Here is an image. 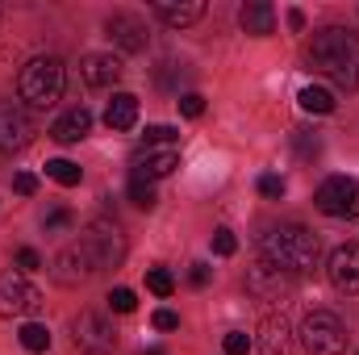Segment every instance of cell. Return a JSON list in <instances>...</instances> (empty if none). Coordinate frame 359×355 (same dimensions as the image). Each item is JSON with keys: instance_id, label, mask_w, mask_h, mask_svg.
<instances>
[{"instance_id": "cell-16", "label": "cell", "mask_w": 359, "mask_h": 355, "mask_svg": "<svg viewBox=\"0 0 359 355\" xmlns=\"http://www.w3.org/2000/svg\"><path fill=\"white\" fill-rule=\"evenodd\" d=\"M247 288H251L255 297H268V301H271V297H280V293L288 288V276H284V272H276L271 264H264V260H259V264L247 272Z\"/></svg>"}, {"instance_id": "cell-37", "label": "cell", "mask_w": 359, "mask_h": 355, "mask_svg": "<svg viewBox=\"0 0 359 355\" xmlns=\"http://www.w3.org/2000/svg\"><path fill=\"white\" fill-rule=\"evenodd\" d=\"M188 280H192L196 288H205V284H209V264H192L188 267Z\"/></svg>"}, {"instance_id": "cell-5", "label": "cell", "mask_w": 359, "mask_h": 355, "mask_svg": "<svg viewBox=\"0 0 359 355\" xmlns=\"http://www.w3.org/2000/svg\"><path fill=\"white\" fill-rule=\"evenodd\" d=\"M313 205L326 217H339V222L359 217V180L355 176H326L318 184V192H313Z\"/></svg>"}, {"instance_id": "cell-30", "label": "cell", "mask_w": 359, "mask_h": 355, "mask_svg": "<svg viewBox=\"0 0 359 355\" xmlns=\"http://www.w3.org/2000/svg\"><path fill=\"white\" fill-rule=\"evenodd\" d=\"M251 343H255V339H251L247 330H230V335L222 339V347H226V355H247V351H251Z\"/></svg>"}, {"instance_id": "cell-19", "label": "cell", "mask_w": 359, "mask_h": 355, "mask_svg": "<svg viewBox=\"0 0 359 355\" xmlns=\"http://www.w3.org/2000/svg\"><path fill=\"white\" fill-rule=\"evenodd\" d=\"M134 121H138V96L117 92L109 100V109H104V126L109 130H134Z\"/></svg>"}, {"instance_id": "cell-28", "label": "cell", "mask_w": 359, "mask_h": 355, "mask_svg": "<svg viewBox=\"0 0 359 355\" xmlns=\"http://www.w3.org/2000/svg\"><path fill=\"white\" fill-rule=\"evenodd\" d=\"M234 251H238V239H234V230L217 226V230H213V255H222V260H226V255H234Z\"/></svg>"}, {"instance_id": "cell-34", "label": "cell", "mask_w": 359, "mask_h": 355, "mask_svg": "<svg viewBox=\"0 0 359 355\" xmlns=\"http://www.w3.org/2000/svg\"><path fill=\"white\" fill-rule=\"evenodd\" d=\"M151 326H155V330H163V335H168V330H180V314H176V309H155Z\"/></svg>"}, {"instance_id": "cell-29", "label": "cell", "mask_w": 359, "mask_h": 355, "mask_svg": "<svg viewBox=\"0 0 359 355\" xmlns=\"http://www.w3.org/2000/svg\"><path fill=\"white\" fill-rule=\"evenodd\" d=\"M255 188H259V196H268V201H280V196H284V176H276V172H264V176L255 180Z\"/></svg>"}, {"instance_id": "cell-3", "label": "cell", "mask_w": 359, "mask_h": 355, "mask_svg": "<svg viewBox=\"0 0 359 355\" xmlns=\"http://www.w3.org/2000/svg\"><path fill=\"white\" fill-rule=\"evenodd\" d=\"M63 84H67V72H63V59L55 55H38L21 67L17 76V88H21V100L34 105V109H50L59 96H63Z\"/></svg>"}, {"instance_id": "cell-18", "label": "cell", "mask_w": 359, "mask_h": 355, "mask_svg": "<svg viewBox=\"0 0 359 355\" xmlns=\"http://www.w3.org/2000/svg\"><path fill=\"white\" fill-rule=\"evenodd\" d=\"M238 25L247 29V34H255V38H264L276 29V8H271L268 0H251V4H243V13H238Z\"/></svg>"}, {"instance_id": "cell-14", "label": "cell", "mask_w": 359, "mask_h": 355, "mask_svg": "<svg viewBox=\"0 0 359 355\" xmlns=\"http://www.w3.org/2000/svg\"><path fill=\"white\" fill-rule=\"evenodd\" d=\"M80 76H84L88 88H113L121 80V59L117 55H88L80 63Z\"/></svg>"}, {"instance_id": "cell-11", "label": "cell", "mask_w": 359, "mask_h": 355, "mask_svg": "<svg viewBox=\"0 0 359 355\" xmlns=\"http://www.w3.org/2000/svg\"><path fill=\"white\" fill-rule=\"evenodd\" d=\"M326 272H330V284H334L339 293H359V243L334 247Z\"/></svg>"}, {"instance_id": "cell-1", "label": "cell", "mask_w": 359, "mask_h": 355, "mask_svg": "<svg viewBox=\"0 0 359 355\" xmlns=\"http://www.w3.org/2000/svg\"><path fill=\"white\" fill-rule=\"evenodd\" d=\"M309 67L339 88H359V34L347 25H322L309 46Z\"/></svg>"}, {"instance_id": "cell-35", "label": "cell", "mask_w": 359, "mask_h": 355, "mask_svg": "<svg viewBox=\"0 0 359 355\" xmlns=\"http://www.w3.org/2000/svg\"><path fill=\"white\" fill-rule=\"evenodd\" d=\"M38 267H42V255L34 247H21L17 251V272H38Z\"/></svg>"}, {"instance_id": "cell-25", "label": "cell", "mask_w": 359, "mask_h": 355, "mask_svg": "<svg viewBox=\"0 0 359 355\" xmlns=\"http://www.w3.org/2000/svg\"><path fill=\"white\" fill-rule=\"evenodd\" d=\"M147 288H151L155 297H172V293H176V276H172L168 267H151V272H147Z\"/></svg>"}, {"instance_id": "cell-27", "label": "cell", "mask_w": 359, "mask_h": 355, "mask_svg": "<svg viewBox=\"0 0 359 355\" xmlns=\"http://www.w3.org/2000/svg\"><path fill=\"white\" fill-rule=\"evenodd\" d=\"M67 226H72V209H63V205L50 209V213L42 217V230H46V234H63Z\"/></svg>"}, {"instance_id": "cell-10", "label": "cell", "mask_w": 359, "mask_h": 355, "mask_svg": "<svg viewBox=\"0 0 359 355\" xmlns=\"http://www.w3.org/2000/svg\"><path fill=\"white\" fill-rule=\"evenodd\" d=\"M34 138V121L17 100H0V151H21Z\"/></svg>"}, {"instance_id": "cell-15", "label": "cell", "mask_w": 359, "mask_h": 355, "mask_svg": "<svg viewBox=\"0 0 359 355\" xmlns=\"http://www.w3.org/2000/svg\"><path fill=\"white\" fill-rule=\"evenodd\" d=\"M88 130H92V113L84 109V105H76V109H67L55 126H50V138L55 142H80V138H88Z\"/></svg>"}, {"instance_id": "cell-22", "label": "cell", "mask_w": 359, "mask_h": 355, "mask_svg": "<svg viewBox=\"0 0 359 355\" xmlns=\"http://www.w3.org/2000/svg\"><path fill=\"white\" fill-rule=\"evenodd\" d=\"M17 339H21V347H25V351H50V330H46V326H42V322H25V326H21V330H17Z\"/></svg>"}, {"instance_id": "cell-7", "label": "cell", "mask_w": 359, "mask_h": 355, "mask_svg": "<svg viewBox=\"0 0 359 355\" xmlns=\"http://www.w3.org/2000/svg\"><path fill=\"white\" fill-rule=\"evenodd\" d=\"M50 272H55V280H59L63 288H76V284L92 280V276L100 272V264H96V255L88 251V243L80 239V243H72V247H63V251L55 255Z\"/></svg>"}, {"instance_id": "cell-12", "label": "cell", "mask_w": 359, "mask_h": 355, "mask_svg": "<svg viewBox=\"0 0 359 355\" xmlns=\"http://www.w3.org/2000/svg\"><path fill=\"white\" fill-rule=\"evenodd\" d=\"M104 34H109L121 51H147V25H142V17H134V13H113V17L104 21Z\"/></svg>"}, {"instance_id": "cell-36", "label": "cell", "mask_w": 359, "mask_h": 355, "mask_svg": "<svg viewBox=\"0 0 359 355\" xmlns=\"http://www.w3.org/2000/svg\"><path fill=\"white\" fill-rule=\"evenodd\" d=\"M13 192H17V196H34V192H38V180L29 176V172H17V180H13Z\"/></svg>"}, {"instance_id": "cell-20", "label": "cell", "mask_w": 359, "mask_h": 355, "mask_svg": "<svg viewBox=\"0 0 359 355\" xmlns=\"http://www.w3.org/2000/svg\"><path fill=\"white\" fill-rule=\"evenodd\" d=\"M297 100H301L305 113H318V117H322V113H334V105H339L334 92L322 88V84H305V88L297 92Z\"/></svg>"}, {"instance_id": "cell-24", "label": "cell", "mask_w": 359, "mask_h": 355, "mask_svg": "<svg viewBox=\"0 0 359 355\" xmlns=\"http://www.w3.org/2000/svg\"><path fill=\"white\" fill-rule=\"evenodd\" d=\"M130 201L138 205V209H155L159 205V196H155V184L142 176H130Z\"/></svg>"}, {"instance_id": "cell-9", "label": "cell", "mask_w": 359, "mask_h": 355, "mask_svg": "<svg viewBox=\"0 0 359 355\" xmlns=\"http://www.w3.org/2000/svg\"><path fill=\"white\" fill-rule=\"evenodd\" d=\"M38 288L25 280V272H17V267H8V272H0V318H21V314H29V309H38Z\"/></svg>"}, {"instance_id": "cell-23", "label": "cell", "mask_w": 359, "mask_h": 355, "mask_svg": "<svg viewBox=\"0 0 359 355\" xmlns=\"http://www.w3.org/2000/svg\"><path fill=\"white\" fill-rule=\"evenodd\" d=\"M46 176L55 180V184H63V188H72V184L84 180V172H80V163H72V159H55V163H46Z\"/></svg>"}, {"instance_id": "cell-31", "label": "cell", "mask_w": 359, "mask_h": 355, "mask_svg": "<svg viewBox=\"0 0 359 355\" xmlns=\"http://www.w3.org/2000/svg\"><path fill=\"white\" fill-rule=\"evenodd\" d=\"M109 305H113L117 314H134V309H138V297H134V288H113V293H109Z\"/></svg>"}, {"instance_id": "cell-39", "label": "cell", "mask_w": 359, "mask_h": 355, "mask_svg": "<svg viewBox=\"0 0 359 355\" xmlns=\"http://www.w3.org/2000/svg\"><path fill=\"white\" fill-rule=\"evenodd\" d=\"M142 355H168V351H163V347H147Z\"/></svg>"}, {"instance_id": "cell-32", "label": "cell", "mask_w": 359, "mask_h": 355, "mask_svg": "<svg viewBox=\"0 0 359 355\" xmlns=\"http://www.w3.org/2000/svg\"><path fill=\"white\" fill-rule=\"evenodd\" d=\"M147 147H176V130L172 126H147Z\"/></svg>"}, {"instance_id": "cell-8", "label": "cell", "mask_w": 359, "mask_h": 355, "mask_svg": "<svg viewBox=\"0 0 359 355\" xmlns=\"http://www.w3.org/2000/svg\"><path fill=\"white\" fill-rule=\"evenodd\" d=\"M84 243H88V251L96 255L100 272H104V267H121V260H126V234H121L117 222L96 217L88 226V234H84Z\"/></svg>"}, {"instance_id": "cell-17", "label": "cell", "mask_w": 359, "mask_h": 355, "mask_svg": "<svg viewBox=\"0 0 359 355\" xmlns=\"http://www.w3.org/2000/svg\"><path fill=\"white\" fill-rule=\"evenodd\" d=\"M259 351L264 355H288L292 351V330H288V322L284 318H264V326H259Z\"/></svg>"}, {"instance_id": "cell-4", "label": "cell", "mask_w": 359, "mask_h": 355, "mask_svg": "<svg viewBox=\"0 0 359 355\" xmlns=\"http://www.w3.org/2000/svg\"><path fill=\"white\" fill-rule=\"evenodd\" d=\"M301 343H305L309 355H343L347 343H351V335H347V326L339 322V314L313 309V314L301 322Z\"/></svg>"}, {"instance_id": "cell-21", "label": "cell", "mask_w": 359, "mask_h": 355, "mask_svg": "<svg viewBox=\"0 0 359 355\" xmlns=\"http://www.w3.org/2000/svg\"><path fill=\"white\" fill-rule=\"evenodd\" d=\"M155 13L168 21V25H192V21H201L205 17V4L201 0H192V4H155Z\"/></svg>"}, {"instance_id": "cell-6", "label": "cell", "mask_w": 359, "mask_h": 355, "mask_svg": "<svg viewBox=\"0 0 359 355\" xmlns=\"http://www.w3.org/2000/svg\"><path fill=\"white\" fill-rule=\"evenodd\" d=\"M72 339H76V347L84 355H113L117 351V330L96 309H84V314L72 318Z\"/></svg>"}, {"instance_id": "cell-26", "label": "cell", "mask_w": 359, "mask_h": 355, "mask_svg": "<svg viewBox=\"0 0 359 355\" xmlns=\"http://www.w3.org/2000/svg\"><path fill=\"white\" fill-rule=\"evenodd\" d=\"M292 151H297L301 159H313V155L322 151V138L309 134V130H297V134H292Z\"/></svg>"}, {"instance_id": "cell-38", "label": "cell", "mask_w": 359, "mask_h": 355, "mask_svg": "<svg viewBox=\"0 0 359 355\" xmlns=\"http://www.w3.org/2000/svg\"><path fill=\"white\" fill-rule=\"evenodd\" d=\"M288 29H297V34L305 29V13H301V8H292V13H288Z\"/></svg>"}, {"instance_id": "cell-33", "label": "cell", "mask_w": 359, "mask_h": 355, "mask_svg": "<svg viewBox=\"0 0 359 355\" xmlns=\"http://www.w3.org/2000/svg\"><path fill=\"white\" fill-rule=\"evenodd\" d=\"M180 113H184V117H201V113H205V96H201V92H180Z\"/></svg>"}, {"instance_id": "cell-2", "label": "cell", "mask_w": 359, "mask_h": 355, "mask_svg": "<svg viewBox=\"0 0 359 355\" xmlns=\"http://www.w3.org/2000/svg\"><path fill=\"white\" fill-rule=\"evenodd\" d=\"M259 251H264V264H271L284 276H309L318 267V255H322L318 239L305 226H276V230H268Z\"/></svg>"}, {"instance_id": "cell-13", "label": "cell", "mask_w": 359, "mask_h": 355, "mask_svg": "<svg viewBox=\"0 0 359 355\" xmlns=\"http://www.w3.org/2000/svg\"><path fill=\"white\" fill-rule=\"evenodd\" d=\"M180 168V151L176 147H147V155L134 163V176H142V180H163V176H172Z\"/></svg>"}]
</instances>
